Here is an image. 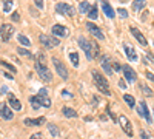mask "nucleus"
I'll list each match as a JSON object with an SVG mask.
<instances>
[{
	"instance_id": "obj_36",
	"label": "nucleus",
	"mask_w": 154,
	"mask_h": 139,
	"mask_svg": "<svg viewBox=\"0 0 154 139\" xmlns=\"http://www.w3.org/2000/svg\"><path fill=\"white\" fill-rule=\"evenodd\" d=\"M142 91H143L146 96H151V90H149V88H148L146 85H142Z\"/></svg>"
},
{
	"instance_id": "obj_31",
	"label": "nucleus",
	"mask_w": 154,
	"mask_h": 139,
	"mask_svg": "<svg viewBox=\"0 0 154 139\" xmlns=\"http://www.w3.org/2000/svg\"><path fill=\"white\" fill-rule=\"evenodd\" d=\"M0 65H2V67H5L6 70H9V71H12V74H14L17 70L14 68V67H12L11 64H8V62H5V60H0Z\"/></svg>"
},
{
	"instance_id": "obj_15",
	"label": "nucleus",
	"mask_w": 154,
	"mask_h": 139,
	"mask_svg": "<svg viewBox=\"0 0 154 139\" xmlns=\"http://www.w3.org/2000/svg\"><path fill=\"white\" fill-rule=\"evenodd\" d=\"M122 71H123V74H125V77H126L128 82H136V73H134V70L130 65H123Z\"/></svg>"
},
{
	"instance_id": "obj_43",
	"label": "nucleus",
	"mask_w": 154,
	"mask_h": 139,
	"mask_svg": "<svg viewBox=\"0 0 154 139\" xmlns=\"http://www.w3.org/2000/svg\"><path fill=\"white\" fill-rule=\"evenodd\" d=\"M46 93H48V91H46V88H42V90L38 91V96H46Z\"/></svg>"
},
{
	"instance_id": "obj_9",
	"label": "nucleus",
	"mask_w": 154,
	"mask_h": 139,
	"mask_svg": "<svg viewBox=\"0 0 154 139\" xmlns=\"http://www.w3.org/2000/svg\"><path fill=\"white\" fill-rule=\"evenodd\" d=\"M86 30H88L89 33H91V34L96 37V39H99V40H103V39H105L103 33H102V31H100V28H99V27H96L94 23L88 22V23H86Z\"/></svg>"
},
{
	"instance_id": "obj_2",
	"label": "nucleus",
	"mask_w": 154,
	"mask_h": 139,
	"mask_svg": "<svg viewBox=\"0 0 154 139\" xmlns=\"http://www.w3.org/2000/svg\"><path fill=\"white\" fill-rule=\"evenodd\" d=\"M35 71L38 74V77H40L43 82H51V81H53V74H51V71L48 70V67L45 64L35 62Z\"/></svg>"
},
{
	"instance_id": "obj_17",
	"label": "nucleus",
	"mask_w": 154,
	"mask_h": 139,
	"mask_svg": "<svg viewBox=\"0 0 154 139\" xmlns=\"http://www.w3.org/2000/svg\"><path fill=\"white\" fill-rule=\"evenodd\" d=\"M8 104H9L12 108H14L16 111H20V110H22V104H20V100H19L14 94H12V93H9V94H8Z\"/></svg>"
},
{
	"instance_id": "obj_21",
	"label": "nucleus",
	"mask_w": 154,
	"mask_h": 139,
	"mask_svg": "<svg viewBox=\"0 0 154 139\" xmlns=\"http://www.w3.org/2000/svg\"><path fill=\"white\" fill-rule=\"evenodd\" d=\"M62 113H63V116H65V118H75L77 116V111L69 108V107H63Z\"/></svg>"
},
{
	"instance_id": "obj_38",
	"label": "nucleus",
	"mask_w": 154,
	"mask_h": 139,
	"mask_svg": "<svg viewBox=\"0 0 154 139\" xmlns=\"http://www.w3.org/2000/svg\"><path fill=\"white\" fill-rule=\"evenodd\" d=\"M34 3L37 8H43V0H34Z\"/></svg>"
},
{
	"instance_id": "obj_1",
	"label": "nucleus",
	"mask_w": 154,
	"mask_h": 139,
	"mask_svg": "<svg viewBox=\"0 0 154 139\" xmlns=\"http://www.w3.org/2000/svg\"><path fill=\"white\" fill-rule=\"evenodd\" d=\"M93 77H94V82H96V87L99 88V91H100L102 94L109 96L111 91H109V84H108V81H106V79H105L97 70L93 71Z\"/></svg>"
},
{
	"instance_id": "obj_26",
	"label": "nucleus",
	"mask_w": 154,
	"mask_h": 139,
	"mask_svg": "<svg viewBox=\"0 0 154 139\" xmlns=\"http://www.w3.org/2000/svg\"><path fill=\"white\" fill-rule=\"evenodd\" d=\"M14 6V0H3V11L5 12H9Z\"/></svg>"
},
{
	"instance_id": "obj_29",
	"label": "nucleus",
	"mask_w": 154,
	"mask_h": 139,
	"mask_svg": "<svg viewBox=\"0 0 154 139\" xmlns=\"http://www.w3.org/2000/svg\"><path fill=\"white\" fill-rule=\"evenodd\" d=\"M48 130H49V133L53 134V136H59V128H57V125L49 124V125H48Z\"/></svg>"
},
{
	"instance_id": "obj_45",
	"label": "nucleus",
	"mask_w": 154,
	"mask_h": 139,
	"mask_svg": "<svg viewBox=\"0 0 154 139\" xmlns=\"http://www.w3.org/2000/svg\"><path fill=\"white\" fill-rule=\"evenodd\" d=\"M120 2H123V3H125V2H126V0H120Z\"/></svg>"
},
{
	"instance_id": "obj_14",
	"label": "nucleus",
	"mask_w": 154,
	"mask_h": 139,
	"mask_svg": "<svg viewBox=\"0 0 154 139\" xmlns=\"http://www.w3.org/2000/svg\"><path fill=\"white\" fill-rule=\"evenodd\" d=\"M0 116H2L5 121H11L12 119V110H11V107L6 105V104L0 105Z\"/></svg>"
},
{
	"instance_id": "obj_16",
	"label": "nucleus",
	"mask_w": 154,
	"mask_h": 139,
	"mask_svg": "<svg viewBox=\"0 0 154 139\" xmlns=\"http://www.w3.org/2000/svg\"><path fill=\"white\" fill-rule=\"evenodd\" d=\"M25 122V125L26 127H34V125H43L45 122H46V118L45 116H40V118H35V119H25L23 121Z\"/></svg>"
},
{
	"instance_id": "obj_20",
	"label": "nucleus",
	"mask_w": 154,
	"mask_h": 139,
	"mask_svg": "<svg viewBox=\"0 0 154 139\" xmlns=\"http://www.w3.org/2000/svg\"><path fill=\"white\" fill-rule=\"evenodd\" d=\"M145 6H146L145 0H134V2H133V11H134V12L142 11V8H145Z\"/></svg>"
},
{
	"instance_id": "obj_33",
	"label": "nucleus",
	"mask_w": 154,
	"mask_h": 139,
	"mask_svg": "<svg viewBox=\"0 0 154 139\" xmlns=\"http://www.w3.org/2000/svg\"><path fill=\"white\" fill-rule=\"evenodd\" d=\"M17 53H19L20 56H25V57H32V54L28 51V49H25V48H19Z\"/></svg>"
},
{
	"instance_id": "obj_10",
	"label": "nucleus",
	"mask_w": 154,
	"mask_h": 139,
	"mask_svg": "<svg viewBox=\"0 0 154 139\" xmlns=\"http://www.w3.org/2000/svg\"><path fill=\"white\" fill-rule=\"evenodd\" d=\"M56 11L59 12V14H65V16H69V17L74 14L72 6H69L68 3H57L56 5Z\"/></svg>"
},
{
	"instance_id": "obj_39",
	"label": "nucleus",
	"mask_w": 154,
	"mask_h": 139,
	"mask_svg": "<svg viewBox=\"0 0 154 139\" xmlns=\"http://www.w3.org/2000/svg\"><path fill=\"white\" fill-rule=\"evenodd\" d=\"M119 87L122 88V90H126V84L123 82V79H120V81H119Z\"/></svg>"
},
{
	"instance_id": "obj_5",
	"label": "nucleus",
	"mask_w": 154,
	"mask_h": 139,
	"mask_svg": "<svg viewBox=\"0 0 154 139\" xmlns=\"http://www.w3.org/2000/svg\"><path fill=\"white\" fill-rule=\"evenodd\" d=\"M53 65H54V68H56L57 74L60 76V77H62L63 81H66V79H68V71H66V67L60 62V59L53 57Z\"/></svg>"
},
{
	"instance_id": "obj_32",
	"label": "nucleus",
	"mask_w": 154,
	"mask_h": 139,
	"mask_svg": "<svg viewBox=\"0 0 154 139\" xmlns=\"http://www.w3.org/2000/svg\"><path fill=\"white\" fill-rule=\"evenodd\" d=\"M91 53H93V57L99 56V45L96 42H91Z\"/></svg>"
},
{
	"instance_id": "obj_11",
	"label": "nucleus",
	"mask_w": 154,
	"mask_h": 139,
	"mask_svg": "<svg viewBox=\"0 0 154 139\" xmlns=\"http://www.w3.org/2000/svg\"><path fill=\"white\" fill-rule=\"evenodd\" d=\"M100 67L106 74H109V76L112 74V65H111V60H109L108 56H102L100 57Z\"/></svg>"
},
{
	"instance_id": "obj_40",
	"label": "nucleus",
	"mask_w": 154,
	"mask_h": 139,
	"mask_svg": "<svg viewBox=\"0 0 154 139\" xmlns=\"http://www.w3.org/2000/svg\"><path fill=\"white\" fill-rule=\"evenodd\" d=\"M146 77H148V81L154 82V74H152V73H149V71H148V73H146Z\"/></svg>"
},
{
	"instance_id": "obj_35",
	"label": "nucleus",
	"mask_w": 154,
	"mask_h": 139,
	"mask_svg": "<svg viewBox=\"0 0 154 139\" xmlns=\"http://www.w3.org/2000/svg\"><path fill=\"white\" fill-rule=\"evenodd\" d=\"M112 71H122L120 64H117V62H114V64H112Z\"/></svg>"
},
{
	"instance_id": "obj_8",
	"label": "nucleus",
	"mask_w": 154,
	"mask_h": 139,
	"mask_svg": "<svg viewBox=\"0 0 154 139\" xmlns=\"http://www.w3.org/2000/svg\"><path fill=\"white\" fill-rule=\"evenodd\" d=\"M119 124H120V127H122V130L126 133V136H133L134 133H133V127H131V122H130V119H128L126 116H120L119 118Z\"/></svg>"
},
{
	"instance_id": "obj_37",
	"label": "nucleus",
	"mask_w": 154,
	"mask_h": 139,
	"mask_svg": "<svg viewBox=\"0 0 154 139\" xmlns=\"http://www.w3.org/2000/svg\"><path fill=\"white\" fill-rule=\"evenodd\" d=\"M11 19L14 20V22H20V16H19V12H12V16H11Z\"/></svg>"
},
{
	"instance_id": "obj_12",
	"label": "nucleus",
	"mask_w": 154,
	"mask_h": 139,
	"mask_svg": "<svg viewBox=\"0 0 154 139\" xmlns=\"http://www.w3.org/2000/svg\"><path fill=\"white\" fill-rule=\"evenodd\" d=\"M51 33H53V36H56V37H66L69 34L68 28L62 27V25H54L53 30H51Z\"/></svg>"
},
{
	"instance_id": "obj_3",
	"label": "nucleus",
	"mask_w": 154,
	"mask_h": 139,
	"mask_svg": "<svg viewBox=\"0 0 154 139\" xmlns=\"http://www.w3.org/2000/svg\"><path fill=\"white\" fill-rule=\"evenodd\" d=\"M38 40H40L42 45H45L46 48H54L60 43L59 37L56 36H48V34H40V37H38Z\"/></svg>"
},
{
	"instance_id": "obj_28",
	"label": "nucleus",
	"mask_w": 154,
	"mask_h": 139,
	"mask_svg": "<svg viewBox=\"0 0 154 139\" xmlns=\"http://www.w3.org/2000/svg\"><path fill=\"white\" fill-rule=\"evenodd\" d=\"M69 60H71V64L74 67H79V54L77 53H71L69 54Z\"/></svg>"
},
{
	"instance_id": "obj_34",
	"label": "nucleus",
	"mask_w": 154,
	"mask_h": 139,
	"mask_svg": "<svg viewBox=\"0 0 154 139\" xmlns=\"http://www.w3.org/2000/svg\"><path fill=\"white\" fill-rule=\"evenodd\" d=\"M117 12H119V16H120L122 19H126V17H128V11H126L125 8H119Z\"/></svg>"
},
{
	"instance_id": "obj_24",
	"label": "nucleus",
	"mask_w": 154,
	"mask_h": 139,
	"mask_svg": "<svg viewBox=\"0 0 154 139\" xmlns=\"http://www.w3.org/2000/svg\"><path fill=\"white\" fill-rule=\"evenodd\" d=\"M38 99H40L42 107H45V108H49L51 107V99L48 96H38Z\"/></svg>"
},
{
	"instance_id": "obj_42",
	"label": "nucleus",
	"mask_w": 154,
	"mask_h": 139,
	"mask_svg": "<svg viewBox=\"0 0 154 139\" xmlns=\"http://www.w3.org/2000/svg\"><path fill=\"white\" fill-rule=\"evenodd\" d=\"M29 139H42V134H40V133H34Z\"/></svg>"
},
{
	"instance_id": "obj_22",
	"label": "nucleus",
	"mask_w": 154,
	"mask_h": 139,
	"mask_svg": "<svg viewBox=\"0 0 154 139\" xmlns=\"http://www.w3.org/2000/svg\"><path fill=\"white\" fill-rule=\"evenodd\" d=\"M123 100L128 104V107H130V108H134L136 107V100H134V97L131 94H123Z\"/></svg>"
},
{
	"instance_id": "obj_30",
	"label": "nucleus",
	"mask_w": 154,
	"mask_h": 139,
	"mask_svg": "<svg viewBox=\"0 0 154 139\" xmlns=\"http://www.w3.org/2000/svg\"><path fill=\"white\" fill-rule=\"evenodd\" d=\"M19 42H20L22 45H25V46H29V45H31L29 39H28V37H25L23 34H19Z\"/></svg>"
},
{
	"instance_id": "obj_44",
	"label": "nucleus",
	"mask_w": 154,
	"mask_h": 139,
	"mask_svg": "<svg viewBox=\"0 0 154 139\" xmlns=\"http://www.w3.org/2000/svg\"><path fill=\"white\" fill-rule=\"evenodd\" d=\"M146 57H148V59H149V60H151V62H154V57H152V54H148V56H146Z\"/></svg>"
},
{
	"instance_id": "obj_19",
	"label": "nucleus",
	"mask_w": 154,
	"mask_h": 139,
	"mask_svg": "<svg viewBox=\"0 0 154 139\" xmlns=\"http://www.w3.org/2000/svg\"><path fill=\"white\" fill-rule=\"evenodd\" d=\"M123 48H125L126 57L130 59L131 62H136V60H137V53H136V49H134V48H133L131 45H128V43H126V45H125Z\"/></svg>"
},
{
	"instance_id": "obj_7",
	"label": "nucleus",
	"mask_w": 154,
	"mask_h": 139,
	"mask_svg": "<svg viewBox=\"0 0 154 139\" xmlns=\"http://www.w3.org/2000/svg\"><path fill=\"white\" fill-rule=\"evenodd\" d=\"M137 110H139V115H140V116H143V119H145L148 124H151V122H152L151 115H149V110H148V107H146V102H145V100H140Z\"/></svg>"
},
{
	"instance_id": "obj_18",
	"label": "nucleus",
	"mask_w": 154,
	"mask_h": 139,
	"mask_svg": "<svg viewBox=\"0 0 154 139\" xmlns=\"http://www.w3.org/2000/svg\"><path fill=\"white\" fill-rule=\"evenodd\" d=\"M102 9H103L105 16H106L108 19H114V17H116V12H114V9L111 8V5L106 2V0H103V2H102Z\"/></svg>"
},
{
	"instance_id": "obj_6",
	"label": "nucleus",
	"mask_w": 154,
	"mask_h": 139,
	"mask_svg": "<svg viewBox=\"0 0 154 139\" xmlns=\"http://www.w3.org/2000/svg\"><path fill=\"white\" fill-rule=\"evenodd\" d=\"M79 45H80V48L85 51L86 59H88V60H93L94 57H93V53H91V42L86 40L85 37H79Z\"/></svg>"
},
{
	"instance_id": "obj_41",
	"label": "nucleus",
	"mask_w": 154,
	"mask_h": 139,
	"mask_svg": "<svg viewBox=\"0 0 154 139\" xmlns=\"http://www.w3.org/2000/svg\"><path fill=\"white\" fill-rule=\"evenodd\" d=\"M140 137H142V139H148V134H146L145 130H140Z\"/></svg>"
},
{
	"instance_id": "obj_13",
	"label": "nucleus",
	"mask_w": 154,
	"mask_h": 139,
	"mask_svg": "<svg viewBox=\"0 0 154 139\" xmlns=\"http://www.w3.org/2000/svg\"><path fill=\"white\" fill-rule=\"evenodd\" d=\"M130 31H131V34L136 37V40H137L140 45H142V46H146V45H148V42H146V39H145V36H143L142 33H140L137 28L131 27V28H130Z\"/></svg>"
},
{
	"instance_id": "obj_23",
	"label": "nucleus",
	"mask_w": 154,
	"mask_h": 139,
	"mask_svg": "<svg viewBox=\"0 0 154 139\" xmlns=\"http://www.w3.org/2000/svg\"><path fill=\"white\" fill-rule=\"evenodd\" d=\"M29 100H31V105H32V108H34V110L42 108V104H40V99H38V96H32Z\"/></svg>"
},
{
	"instance_id": "obj_4",
	"label": "nucleus",
	"mask_w": 154,
	"mask_h": 139,
	"mask_svg": "<svg viewBox=\"0 0 154 139\" xmlns=\"http://www.w3.org/2000/svg\"><path fill=\"white\" fill-rule=\"evenodd\" d=\"M12 34H14V28H12V25L9 23H3L2 27H0V40H3V42H8Z\"/></svg>"
},
{
	"instance_id": "obj_27",
	"label": "nucleus",
	"mask_w": 154,
	"mask_h": 139,
	"mask_svg": "<svg viewBox=\"0 0 154 139\" xmlns=\"http://www.w3.org/2000/svg\"><path fill=\"white\" fill-rule=\"evenodd\" d=\"M89 3L88 2H80V5H79V12H82V14H85V12H88L89 11Z\"/></svg>"
},
{
	"instance_id": "obj_25",
	"label": "nucleus",
	"mask_w": 154,
	"mask_h": 139,
	"mask_svg": "<svg viewBox=\"0 0 154 139\" xmlns=\"http://www.w3.org/2000/svg\"><path fill=\"white\" fill-rule=\"evenodd\" d=\"M88 17L91 19V20H96V19H97V5H94V6L89 8V11H88Z\"/></svg>"
}]
</instances>
